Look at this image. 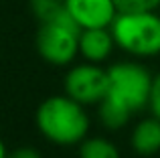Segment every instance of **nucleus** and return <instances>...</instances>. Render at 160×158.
<instances>
[{
    "mask_svg": "<svg viewBox=\"0 0 160 158\" xmlns=\"http://www.w3.org/2000/svg\"><path fill=\"white\" fill-rule=\"evenodd\" d=\"M67 12L81 28L109 27L118 14L113 0H63Z\"/></svg>",
    "mask_w": 160,
    "mask_h": 158,
    "instance_id": "423d86ee",
    "label": "nucleus"
},
{
    "mask_svg": "<svg viewBox=\"0 0 160 158\" xmlns=\"http://www.w3.org/2000/svg\"><path fill=\"white\" fill-rule=\"evenodd\" d=\"M113 35L109 27H95V28H81L79 32V53L85 57L89 63L106 61L112 53Z\"/></svg>",
    "mask_w": 160,
    "mask_h": 158,
    "instance_id": "0eeeda50",
    "label": "nucleus"
},
{
    "mask_svg": "<svg viewBox=\"0 0 160 158\" xmlns=\"http://www.w3.org/2000/svg\"><path fill=\"white\" fill-rule=\"evenodd\" d=\"M109 28L116 45L130 55L152 57L160 53V16L154 10L118 12Z\"/></svg>",
    "mask_w": 160,
    "mask_h": 158,
    "instance_id": "f03ea898",
    "label": "nucleus"
},
{
    "mask_svg": "<svg viewBox=\"0 0 160 158\" xmlns=\"http://www.w3.org/2000/svg\"><path fill=\"white\" fill-rule=\"evenodd\" d=\"M31 8L41 22H49L65 12V2L63 0H31Z\"/></svg>",
    "mask_w": 160,
    "mask_h": 158,
    "instance_id": "9b49d317",
    "label": "nucleus"
},
{
    "mask_svg": "<svg viewBox=\"0 0 160 158\" xmlns=\"http://www.w3.org/2000/svg\"><path fill=\"white\" fill-rule=\"evenodd\" d=\"M132 146L138 154H154L160 150V120L150 118L140 122L132 132Z\"/></svg>",
    "mask_w": 160,
    "mask_h": 158,
    "instance_id": "6e6552de",
    "label": "nucleus"
},
{
    "mask_svg": "<svg viewBox=\"0 0 160 158\" xmlns=\"http://www.w3.org/2000/svg\"><path fill=\"white\" fill-rule=\"evenodd\" d=\"M79 158H120V152L106 138H87L81 144Z\"/></svg>",
    "mask_w": 160,
    "mask_h": 158,
    "instance_id": "9d476101",
    "label": "nucleus"
},
{
    "mask_svg": "<svg viewBox=\"0 0 160 158\" xmlns=\"http://www.w3.org/2000/svg\"><path fill=\"white\" fill-rule=\"evenodd\" d=\"M148 106H150V110H152L154 118L160 120V73L152 79V89H150Z\"/></svg>",
    "mask_w": 160,
    "mask_h": 158,
    "instance_id": "ddd939ff",
    "label": "nucleus"
},
{
    "mask_svg": "<svg viewBox=\"0 0 160 158\" xmlns=\"http://www.w3.org/2000/svg\"><path fill=\"white\" fill-rule=\"evenodd\" d=\"M99 116H102L103 126L112 128V130H118V128L126 126L128 118L132 116V111H130L128 107H124V106H120V103H116L113 99L103 97L102 101H99Z\"/></svg>",
    "mask_w": 160,
    "mask_h": 158,
    "instance_id": "1a4fd4ad",
    "label": "nucleus"
},
{
    "mask_svg": "<svg viewBox=\"0 0 160 158\" xmlns=\"http://www.w3.org/2000/svg\"><path fill=\"white\" fill-rule=\"evenodd\" d=\"M152 75L140 63L122 61L108 69V95L116 103L128 107L130 111H138L148 103L152 89Z\"/></svg>",
    "mask_w": 160,
    "mask_h": 158,
    "instance_id": "7ed1b4c3",
    "label": "nucleus"
},
{
    "mask_svg": "<svg viewBox=\"0 0 160 158\" xmlns=\"http://www.w3.org/2000/svg\"><path fill=\"white\" fill-rule=\"evenodd\" d=\"M37 126L51 142L71 146L85 138L89 118L83 110V103L75 101L69 95H53L37 110Z\"/></svg>",
    "mask_w": 160,
    "mask_h": 158,
    "instance_id": "f257e3e1",
    "label": "nucleus"
},
{
    "mask_svg": "<svg viewBox=\"0 0 160 158\" xmlns=\"http://www.w3.org/2000/svg\"><path fill=\"white\" fill-rule=\"evenodd\" d=\"M67 95L79 103H99L108 95V71L95 63H83L65 75Z\"/></svg>",
    "mask_w": 160,
    "mask_h": 158,
    "instance_id": "39448f33",
    "label": "nucleus"
},
{
    "mask_svg": "<svg viewBox=\"0 0 160 158\" xmlns=\"http://www.w3.org/2000/svg\"><path fill=\"white\" fill-rule=\"evenodd\" d=\"M118 12H132V10H156L160 0H113Z\"/></svg>",
    "mask_w": 160,
    "mask_h": 158,
    "instance_id": "f8f14e48",
    "label": "nucleus"
},
{
    "mask_svg": "<svg viewBox=\"0 0 160 158\" xmlns=\"http://www.w3.org/2000/svg\"><path fill=\"white\" fill-rule=\"evenodd\" d=\"M8 158H41V154L35 148H18V150L10 152Z\"/></svg>",
    "mask_w": 160,
    "mask_h": 158,
    "instance_id": "4468645a",
    "label": "nucleus"
},
{
    "mask_svg": "<svg viewBox=\"0 0 160 158\" xmlns=\"http://www.w3.org/2000/svg\"><path fill=\"white\" fill-rule=\"evenodd\" d=\"M0 158H8V152H6V148H4L2 140H0Z\"/></svg>",
    "mask_w": 160,
    "mask_h": 158,
    "instance_id": "2eb2a0df",
    "label": "nucleus"
},
{
    "mask_svg": "<svg viewBox=\"0 0 160 158\" xmlns=\"http://www.w3.org/2000/svg\"><path fill=\"white\" fill-rule=\"evenodd\" d=\"M79 32L81 27L71 18V14L63 12L55 20L41 22L37 35V49L41 57L53 65H67L79 53Z\"/></svg>",
    "mask_w": 160,
    "mask_h": 158,
    "instance_id": "20e7f679",
    "label": "nucleus"
}]
</instances>
